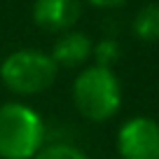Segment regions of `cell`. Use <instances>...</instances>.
<instances>
[{"instance_id": "7", "label": "cell", "mask_w": 159, "mask_h": 159, "mask_svg": "<svg viewBox=\"0 0 159 159\" xmlns=\"http://www.w3.org/2000/svg\"><path fill=\"white\" fill-rule=\"evenodd\" d=\"M134 35L143 42H159V2L143 5L134 16Z\"/></svg>"}, {"instance_id": "2", "label": "cell", "mask_w": 159, "mask_h": 159, "mask_svg": "<svg viewBox=\"0 0 159 159\" xmlns=\"http://www.w3.org/2000/svg\"><path fill=\"white\" fill-rule=\"evenodd\" d=\"M73 103L89 122H108L122 108V82L112 68L87 66L73 80Z\"/></svg>"}, {"instance_id": "4", "label": "cell", "mask_w": 159, "mask_h": 159, "mask_svg": "<svg viewBox=\"0 0 159 159\" xmlns=\"http://www.w3.org/2000/svg\"><path fill=\"white\" fill-rule=\"evenodd\" d=\"M119 159H159V122L136 115L122 122L115 136Z\"/></svg>"}, {"instance_id": "6", "label": "cell", "mask_w": 159, "mask_h": 159, "mask_svg": "<svg viewBox=\"0 0 159 159\" xmlns=\"http://www.w3.org/2000/svg\"><path fill=\"white\" fill-rule=\"evenodd\" d=\"M94 52V40L82 30H66L56 38L49 56L59 68H77L84 66L91 59Z\"/></svg>"}, {"instance_id": "9", "label": "cell", "mask_w": 159, "mask_h": 159, "mask_svg": "<svg viewBox=\"0 0 159 159\" xmlns=\"http://www.w3.org/2000/svg\"><path fill=\"white\" fill-rule=\"evenodd\" d=\"M33 159H91L89 154H84L80 148L68 143H49L40 150Z\"/></svg>"}, {"instance_id": "5", "label": "cell", "mask_w": 159, "mask_h": 159, "mask_svg": "<svg viewBox=\"0 0 159 159\" xmlns=\"http://www.w3.org/2000/svg\"><path fill=\"white\" fill-rule=\"evenodd\" d=\"M30 14L35 26L61 35L66 30H73L82 16V0H35Z\"/></svg>"}, {"instance_id": "10", "label": "cell", "mask_w": 159, "mask_h": 159, "mask_svg": "<svg viewBox=\"0 0 159 159\" xmlns=\"http://www.w3.org/2000/svg\"><path fill=\"white\" fill-rule=\"evenodd\" d=\"M91 7H101V10H112V7H122L126 0H82Z\"/></svg>"}, {"instance_id": "1", "label": "cell", "mask_w": 159, "mask_h": 159, "mask_svg": "<svg viewBox=\"0 0 159 159\" xmlns=\"http://www.w3.org/2000/svg\"><path fill=\"white\" fill-rule=\"evenodd\" d=\"M45 119L24 101L0 103V159H33L45 148Z\"/></svg>"}, {"instance_id": "3", "label": "cell", "mask_w": 159, "mask_h": 159, "mask_svg": "<svg viewBox=\"0 0 159 159\" xmlns=\"http://www.w3.org/2000/svg\"><path fill=\"white\" fill-rule=\"evenodd\" d=\"M56 75L59 66L54 63V59L47 52L30 47L10 52L0 63V82L7 91L21 98L45 94L56 82Z\"/></svg>"}, {"instance_id": "8", "label": "cell", "mask_w": 159, "mask_h": 159, "mask_svg": "<svg viewBox=\"0 0 159 159\" xmlns=\"http://www.w3.org/2000/svg\"><path fill=\"white\" fill-rule=\"evenodd\" d=\"M122 56V47L115 38H103L98 42H94V52H91V59H94V66H101V68H112L115 63Z\"/></svg>"}]
</instances>
